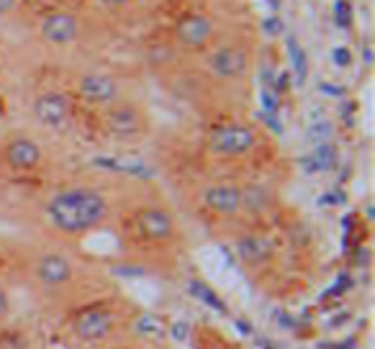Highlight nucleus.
<instances>
[{
	"label": "nucleus",
	"instance_id": "obj_1",
	"mask_svg": "<svg viewBox=\"0 0 375 349\" xmlns=\"http://www.w3.org/2000/svg\"><path fill=\"white\" fill-rule=\"evenodd\" d=\"M108 216V200L93 188H67L59 190L46 203V218L57 232L85 234L103 224Z\"/></svg>",
	"mask_w": 375,
	"mask_h": 349
},
{
	"label": "nucleus",
	"instance_id": "obj_2",
	"mask_svg": "<svg viewBox=\"0 0 375 349\" xmlns=\"http://www.w3.org/2000/svg\"><path fill=\"white\" fill-rule=\"evenodd\" d=\"M257 136L255 131L244 124H227L219 126L216 131L209 136V149L219 157H242V154L252 152Z\"/></svg>",
	"mask_w": 375,
	"mask_h": 349
},
{
	"label": "nucleus",
	"instance_id": "obj_3",
	"mask_svg": "<svg viewBox=\"0 0 375 349\" xmlns=\"http://www.w3.org/2000/svg\"><path fill=\"white\" fill-rule=\"evenodd\" d=\"M206 70L219 80H239L249 70V54L237 44L219 46V49H213L209 54Z\"/></svg>",
	"mask_w": 375,
	"mask_h": 349
},
{
	"label": "nucleus",
	"instance_id": "obj_4",
	"mask_svg": "<svg viewBox=\"0 0 375 349\" xmlns=\"http://www.w3.org/2000/svg\"><path fill=\"white\" fill-rule=\"evenodd\" d=\"M39 34L46 44L52 46H70L77 41L80 36V21L70 10H52L41 18L39 23Z\"/></svg>",
	"mask_w": 375,
	"mask_h": 349
},
{
	"label": "nucleus",
	"instance_id": "obj_5",
	"mask_svg": "<svg viewBox=\"0 0 375 349\" xmlns=\"http://www.w3.org/2000/svg\"><path fill=\"white\" fill-rule=\"evenodd\" d=\"M216 34L213 18L206 13H191V16L180 18V23L175 28V39L177 44L188 49V52H201L211 44V39Z\"/></svg>",
	"mask_w": 375,
	"mask_h": 349
},
{
	"label": "nucleus",
	"instance_id": "obj_6",
	"mask_svg": "<svg viewBox=\"0 0 375 349\" xmlns=\"http://www.w3.org/2000/svg\"><path fill=\"white\" fill-rule=\"evenodd\" d=\"M34 116L46 129H64L73 118V106L67 95L57 93V90H46L34 100Z\"/></svg>",
	"mask_w": 375,
	"mask_h": 349
},
{
	"label": "nucleus",
	"instance_id": "obj_7",
	"mask_svg": "<svg viewBox=\"0 0 375 349\" xmlns=\"http://www.w3.org/2000/svg\"><path fill=\"white\" fill-rule=\"evenodd\" d=\"M106 129L116 139H131V136L142 134L144 118L139 113V108L131 103H110L106 111Z\"/></svg>",
	"mask_w": 375,
	"mask_h": 349
},
{
	"label": "nucleus",
	"instance_id": "obj_8",
	"mask_svg": "<svg viewBox=\"0 0 375 349\" xmlns=\"http://www.w3.org/2000/svg\"><path fill=\"white\" fill-rule=\"evenodd\" d=\"M77 93L93 106H110L119 98V85L106 72H85L77 82Z\"/></svg>",
	"mask_w": 375,
	"mask_h": 349
},
{
	"label": "nucleus",
	"instance_id": "obj_9",
	"mask_svg": "<svg viewBox=\"0 0 375 349\" xmlns=\"http://www.w3.org/2000/svg\"><path fill=\"white\" fill-rule=\"evenodd\" d=\"M113 323H116V319H113L110 311H106V308H88V311H83V314L75 319L73 332L77 339L98 341L103 337H108Z\"/></svg>",
	"mask_w": 375,
	"mask_h": 349
},
{
	"label": "nucleus",
	"instance_id": "obj_10",
	"mask_svg": "<svg viewBox=\"0 0 375 349\" xmlns=\"http://www.w3.org/2000/svg\"><path fill=\"white\" fill-rule=\"evenodd\" d=\"M203 206L219 216H234L242 211V188L231 182H216L203 190Z\"/></svg>",
	"mask_w": 375,
	"mask_h": 349
},
{
	"label": "nucleus",
	"instance_id": "obj_11",
	"mask_svg": "<svg viewBox=\"0 0 375 349\" xmlns=\"http://www.w3.org/2000/svg\"><path fill=\"white\" fill-rule=\"evenodd\" d=\"M3 160L8 164L10 170L16 172H28L39 167V162H41V149H39V144L34 139H28V136H16V139H10L6 144V149H3Z\"/></svg>",
	"mask_w": 375,
	"mask_h": 349
},
{
	"label": "nucleus",
	"instance_id": "obj_12",
	"mask_svg": "<svg viewBox=\"0 0 375 349\" xmlns=\"http://www.w3.org/2000/svg\"><path fill=\"white\" fill-rule=\"evenodd\" d=\"M37 278L41 285L46 287H59L64 283L73 280V262L67 260L64 254L49 252L44 257H39L37 262Z\"/></svg>",
	"mask_w": 375,
	"mask_h": 349
},
{
	"label": "nucleus",
	"instance_id": "obj_13",
	"mask_svg": "<svg viewBox=\"0 0 375 349\" xmlns=\"http://www.w3.org/2000/svg\"><path fill=\"white\" fill-rule=\"evenodd\" d=\"M139 229L152 242H170L175 236V218L167 214L165 208H144L139 214Z\"/></svg>",
	"mask_w": 375,
	"mask_h": 349
},
{
	"label": "nucleus",
	"instance_id": "obj_14",
	"mask_svg": "<svg viewBox=\"0 0 375 349\" xmlns=\"http://www.w3.org/2000/svg\"><path fill=\"white\" fill-rule=\"evenodd\" d=\"M273 242L267 236H260V234H249V236H242L237 242V254L247 265H262L273 257Z\"/></svg>",
	"mask_w": 375,
	"mask_h": 349
},
{
	"label": "nucleus",
	"instance_id": "obj_15",
	"mask_svg": "<svg viewBox=\"0 0 375 349\" xmlns=\"http://www.w3.org/2000/svg\"><path fill=\"white\" fill-rule=\"evenodd\" d=\"M270 190L262 188V185H249V188H242V211H249V214H262L267 206H270Z\"/></svg>",
	"mask_w": 375,
	"mask_h": 349
},
{
	"label": "nucleus",
	"instance_id": "obj_16",
	"mask_svg": "<svg viewBox=\"0 0 375 349\" xmlns=\"http://www.w3.org/2000/svg\"><path fill=\"white\" fill-rule=\"evenodd\" d=\"M314 160L319 164L321 170H327L334 164V149H331V144H319L316 149H314Z\"/></svg>",
	"mask_w": 375,
	"mask_h": 349
},
{
	"label": "nucleus",
	"instance_id": "obj_17",
	"mask_svg": "<svg viewBox=\"0 0 375 349\" xmlns=\"http://www.w3.org/2000/svg\"><path fill=\"white\" fill-rule=\"evenodd\" d=\"M188 290H191V293H195L198 298H203V301H206V305H216V308H221L219 298L213 296V293H209V287H203L201 283H191V285H188Z\"/></svg>",
	"mask_w": 375,
	"mask_h": 349
},
{
	"label": "nucleus",
	"instance_id": "obj_18",
	"mask_svg": "<svg viewBox=\"0 0 375 349\" xmlns=\"http://www.w3.org/2000/svg\"><path fill=\"white\" fill-rule=\"evenodd\" d=\"M101 6H106V8H113V10H119V8H126L131 0H98Z\"/></svg>",
	"mask_w": 375,
	"mask_h": 349
},
{
	"label": "nucleus",
	"instance_id": "obj_19",
	"mask_svg": "<svg viewBox=\"0 0 375 349\" xmlns=\"http://www.w3.org/2000/svg\"><path fill=\"white\" fill-rule=\"evenodd\" d=\"M13 8H16V0H0V16L10 13Z\"/></svg>",
	"mask_w": 375,
	"mask_h": 349
},
{
	"label": "nucleus",
	"instance_id": "obj_20",
	"mask_svg": "<svg viewBox=\"0 0 375 349\" xmlns=\"http://www.w3.org/2000/svg\"><path fill=\"white\" fill-rule=\"evenodd\" d=\"M331 57H334V59H337V62H339V64H342V67H345V64H347V62H349V54H347V52H345V49H337V52L331 54Z\"/></svg>",
	"mask_w": 375,
	"mask_h": 349
},
{
	"label": "nucleus",
	"instance_id": "obj_21",
	"mask_svg": "<svg viewBox=\"0 0 375 349\" xmlns=\"http://www.w3.org/2000/svg\"><path fill=\"white\" fill-rule=\"evenodd\" d=\"M8 293H6V290H3V287H0V316L6 314V311H8Z\"/></svg>",
	"mask_w": 375,
	"mask_h": 349
}]
</instances>
